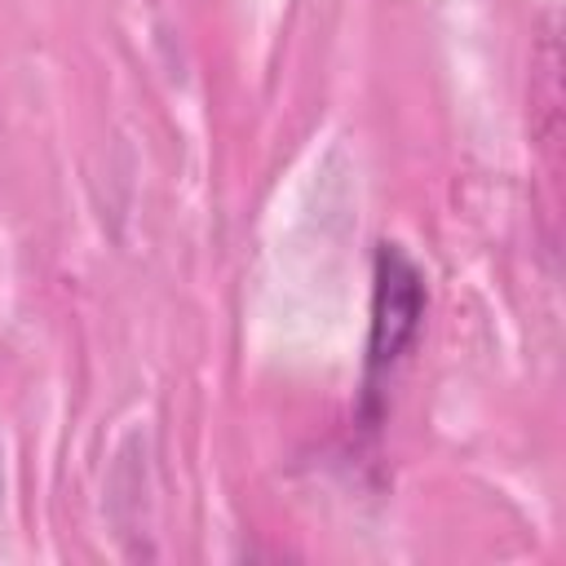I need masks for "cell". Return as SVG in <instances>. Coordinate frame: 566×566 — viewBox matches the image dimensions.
Listing matches in <instances>:
<instances>
[{"label":"cell","instance_id":"6da1fadb","mask_svg":"<svg viewBox=\"0 0 566 566\" xmlns=\"http://www.w3.org/2000/svg\"><path fill=\"white\" fill-rule=\"evenodd\" d=\"M424 318V279L398 243L376 252V292H371V340H367V389L380 371L398 363Z\"/></svg>","mask_w":566,"mask_h":566}]
</instances>
